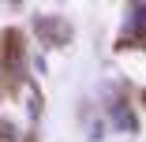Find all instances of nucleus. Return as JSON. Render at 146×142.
<instances>
[{"label":"nucleus","mask_w":146,"mask_h":142,"mask_svg":"<svg viewBox=\"0 0 146 142\" xmlns=\"http://www.w3.org/2000/svg\"><path fill=\"white\" fill-rule=\"evenodd\" d=\"M4 56H0V67H4V75L8 79H15L11 86H19V82H26L23 79V60H26V52H23V34L19 30H4Z\"/></svg>","instance_id":"f257e3e1"},{"label":"nucleus","mask_w":146,"mask_h":142,"mask_svg":"<svg viewBox=\"0 0 146 142\" xmlns=\"http://www.w3.org/2000/svg\"><path fill=\"white\" fill-rule=\"evenodd\" d=\"M34 30H38V38L45 41V45H52V49H60V45H68L71 41V22L68 19H60V15H38L34 19Z\"/></svg>","instance_id":"f03ea898"},{"label":"nucleus","mask_w":146,"mask_h":142,"mask_svg":"<svg viewBox=\"0 0 146 142\" xmlns=\"http://www.w3.org/2000/svg\"><path fill=\"white\" fill-rule=\"evenodd\" d=\"M112 124L120 127V131H135L139 127V120H135V112L124 105V101H112Z\"/></svg>","instance_id":"7ed1b4c3"},{"label":"nucleus","mask_w":146,"mask_h":142,"mask_svg":"<svg viewBox=\"0 0 146 142\" xmlns=\"http://www.w3.org/2000/svg\"><path fill=\"white\" fill-rule=\"evenodd\" d=\"M127 30L135 38L142 34V0H127Z\"/></svg>","instance_id":"20e7f679"},{"label":"nucleus","mask_w":146,"mask_h":142,"mask_svg":"<svg viewBox=\"0 0 146 142\" xmlns=\"http://www.w3.org/2000/svg\"><path fill=\"white\" fill-rule=\"evenodd\" d=\"M19 135H15V127L8 124V120H0V142H15Z\"/></svg>","instance_id":"39448f33"},{"label":"nucleus","mask_w":146,"mask_h":142,"mask_svg":"<svg viewBox=\"0 0 146 142\" xmlns=\"http://www.w3.org/2000/svg\"><path fill=\"white\" fill-rule=\"evenodd\" d=\"M19 4H23V0H11V8H19Z\"/></svg>","instance_id":"423d86ee"}]
</instances>
